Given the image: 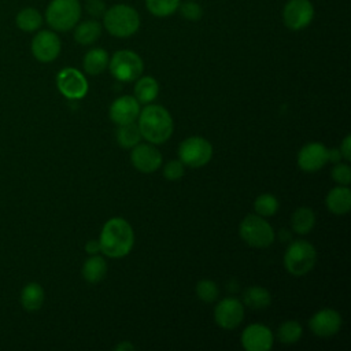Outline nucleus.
<instances>
[{"label":"nucleus","mask_w":351,"mask_h":351,"mask_svg":"<svg viewBox=\"0 0 351 351\" xmlns=\"http://www.w3.org/2000/svg\"><path fill=\"white\" fill-rule=\"evenodd\" d=\"M100 251L110 258H122L128 255L134 244V233L130 223L121 218H110L100 232Z\"/></svg>","instance_id":"1"},{"label":"nucleus","mask_w":351,"mask_h":351,"mask_svg":"<svg viewBox=\"0 0 351 351\" xmlns=\"http://www.w3.org/2000/svg\"><path fill=\"white\" fill-rule=\"evenodd\" d=\"M141 137L151 144H163L173 133V119L169 111L159 104H149L138 114Z\"/></svg>","instance_id":"2"},{"label":"nucleus","mask_w":351,"mask_h":351,"mask_svg":"<svg viewBox=\"0 0 351 351\" xmlns=\"http://www.w3.org/2000/svg\"><path fill=\"white\" fill-rule=\"evenodd\" d=\"M141 18L138 11L125 3H117L107 7L101 16V26L117 38H128L140 29Z\"/></svg>","instance_id":"3"},{"label":"nucleus","mask_w":351,"mask_h":351,"mask_svg":"<svg viewBox=\"0 0 351 351\" xmlns=\"http://www.w3.org/2000/svg\"><path fill=\"white\" fill-rule=\"evenodd\" d=\"M82 5L80 0H51L45 8L44 19L53 32H69L81 21Z\"/></svg>","instance_id":"4"},{"label":"nucleus","mask_w":351,"mask_h":351,"mask_svg":"<svg viewBox=\"0 0 351 351\" xmlns=\"http://www.w3.org/2000/svg\"><path fill=\"white\" fill-rule=\"evenodd\" d=\"M317 251L313 244L306 240L292 241L284 255V266L289 274L302 277L307 274L315 265Z\"/></svg>","instance_id":"5"},{"label":"nucleus","mask_w":351,"mask_h":351,"mask_svg":"<svg viewBox=\"0 0 351 351\" xmlns=\"http://www.w3.org/2000/svg\"><path fill=\"white\" fill-rule=\"evenodd\" d=\"M239 234L245 244L255 248H266L274 241L271 225L261 215H247L239 226Z\"/></svg>","instance_id":"6"},{"label":"nucleus","mask_w":351,"mask_h":351,"mask_svg":"<svg viewBox=\"0 0 351 351\" xmlns=\"http://www.w3.org/2000/svg\"><path fill=\"white\" fill-rule=\"evenodd\" d=\"M108 69L115 80L133 82L143 74L144 62L134 51L119 49L110 58Z\"/></svg>","instance_id":"7"},{"label":"nucleus","mask_w":351,"mask_h":351,"mask_svg":"<svg viewBox=\"0 0 351 351\" xmlns=\"http://www.w3.org/2000/svg\"><path fill=\"white\" fill-rule=\"evenodd\" d=\"M213 156V147L208 140L200 136H192L181 141L178 147V158L184 166L203 167Z\"/></svg>","instance_id":"8"},{"label":"nucleus","mask_w":351,"mask_h":351,"mask_svg":"<svg viewBox=\"0 0 351 351\" xmlns=\"http://www.w3.org/2000/svg\"><path fill=\"white\" fill-rule=\"evenodd\" d=\"M314 15L315 8L310 0H288L281 11L284 26L292 32H300L308 27Z\"/></svg>","instance_id":"9"},{"label":"nucleus","mask_w":351,"mask_h":351,"mask_svg":"<svg viewBox=\"0 0 351 351\" xmlns=\"http://www.w3.org/2000/svg\"><path fill=\"white\" fill-rule=\"evenodd\" d=\"M30 51L36 60L41 63H51L60 55L62 41L58 33L52 29L37 30V33L32 38Z\"/></svg>","instance_id":"10"},{"label":"nucleus","mask_w":351,"mask_h":351,"mask_svg":"<svg viewBox=\"0 0 351 351\" xmlns=\"http://www.w3.org/2000/svg\"><path fill=\"white\" fill-rule=\"evenodd\" d=\"M56 86L66 99L71 100L82 99L88 92L85 75L74 67H64L56 74Z\"/></svg>","instance_id":"11"},{"label":"nucleus","mask_w":351,"mask_h":351,"mask_svg":"<svg viewBox=\"0 0 351 351\" xmlns=\"http://www.w3.org/2000/svg\"><path fill=\"white\" fill-rule=\"evenodd\" d=\"M244 318V306L236 298H225L219 300L214 310V319L222 329L230 330L237 328Z\"/></svg>","instance_id":"12"},{"label":"nucleus","mask_w":351,"mask_h":351,"mask_svg":"<svg viewBox=\"0 0 351 351\" xmlns=\"http://www.w3.org/2000/svg\"><path fill=\"white\" fill-rule=\"evenodd\" d=\"M130 162L141 173H152L162 165V155L155 144H137L130 154Z\"/></svg>","instance_id":"13"},{"label":"nucleus","mask_w":351,"mask_h":351,"mask_svg":"<svg viewBox=\"0 0 351 351\" xmlns=\"http://www.w3.org/2000/svg\"><path fill=\"white\" fill-rule=\"evenodd\" d=\"M328 162V148L317 141L307 143L298 154V165L306 173L321 170Z\"/></svg>","instance_id":"14"},{"label":"nucleus","mask_w":351,"mask_h":351,"mask_svg":"<svg viewBox=\"0 0 351 351\" xmlns=\"http://www.w3.org/2000/svg\"><path fill=\"white\" fill-rule=\"evenodd\" d=\"M308 326L315 336L330 337L340 330L341 317L333 308H322L310 318Z\"/></svg>","instance_id":"15"},{"label":"nucleus","mask_w":351,"mask_h":351,"mask_svg":"<svg viewBox=\"0 0 351 351\" xmlns=\"http://www.w3.org/2000/svg\"><path fill=\"white\" fill-rule=\"evenodd\" d=\"M241 346L247 351H269L273 347V333L266 325H248L241 333Z\"/></svg>","instance_id":"16"},{"label":"nucleus","mask_w":351,"mask_h":351,"mask_svg":"<svg viewBox=\"0 0 351 351\" xmlns=\"http://www.w3.org/2000/svg\"><path fill=\"white\" fill-rule=\"evenodd\" d=\"M110 119L119 125L134 122L140 114V103L133 96H121L110 106Z\"/></svg>","instance_id":"17"},{"label":"nucleus","mask_w":351,"mask_h":351,"mask_svg":"<svg viewBox=\"0 0 351 351\" xmlns=\"http://www.w3.org/2000/svg\"><path fill=\"white\" fill-rule=\"evenodd\" d=\"M328 210L336 215L347 214L351 208V191L347 185L335 186L325 197Z\"/></svg>","instance_id":"18"},{"label":"nucleus","mask_w":351,"mask_h":351,"mask_svg":"<svg viewBox=\"0 0 351 351\" xmlns=\"http://www.w3.org/2000/svg\"><path fill=\"white\" fill-rule=\"evenodd\" d=\"M73 30H74L73 36L75 43H78L80 45H90L96 43L101 36L103 26L97 19L90 18V19L78 22Z\"/></svg>","instance_id":"19"},{"label":"nucleus","mask_w":351,"mask_h":351,"mask_svg":"<svg viewBox=\"0 0 351 351\" xmlns=\"http://www.w3.org/2000/svg\"><path fill=\"white\" fill-rule=\"evenodd\" d=\"M110 56L108 52L103 48L89 49L82 59L84 71L89 75H99L108 67Z\"/></svg>","instance_id":"20"},{"label":"nucleus","mask_w":351,"mask_h":351,"mask_svg":"<svg viewBox=\"0 0 351 351\" xmlns=\"http://www.w3.org/2000/svg\"><path fill=\"white\" fill-rule=\"evenodd\" d=\"M45 299L44 288L38 282H27L21 291V304L26 311H37Z\"/></svg>","instance_id":"21"},{"label":"nucleus","mask_w":351,"mask_h":351,"mask_svg":"<svg viewBox=\"0 0 351 351\" xmlns=\"http://www.w3.org/2000/svg\"><path fill=\"white\" fill-rule=\"evenodd\" d=\"M43 22H44L43 14L34 7H25L15 16V23L18 29L25 33H34L40 30V27L43 26Z\"/></svg>","instance_id":"22"},{"label":"nucleus","mask_w":351,"mask_h":351,"mask_svg":"<svg viewBox=\"0 0 351 351\" xmlns=\"http://www.w3.org/2000/svg\"><path fill=\"white\" fill-rule=\"evenodd\" d=\"M107 274V262L100 255L89 256L82 265V277L90 284L100 282Z\"/></svg>","instance_id":"23"},{"label":"nucleus","mask_w":351,"mask_h":351,"mask_svg":"<svg viewBox=\"0 0 351 351\" xmlns=\"http://www.w3.org/2000/svg\"><path fill=\"white\" fill-rule=\"evenodd\" d=\"M243 303L250 308L263 310L270 306L271 295L266 288L259 285H252L243 292Z\"/></svg>","instance_id":"24"},{"label":"nucleus","mask_w":351,"mask_h":351,"mask_svg":"<svg viewBox=\"0 0 351 351\" xmlns=\"http://www.w3.org/2000/svg\"><path fill=\"white\" fill-rule=\"evenodd\" d=\"M159 93V85L154 77H138L134 85V97L138 103L148 104L156 99Z\"/></svg>","instance_id":"25"},{"label":"nucleus","mask_w":351,"mask_h":351,"mask_svg":"<svg viewBox=\"0 0 351 351\" xmlns=\"http://www.w3.org/2000/svg\"><path fill=\"white\" fill-rule=\"evenodd\" d=\"M315 225V215L310 207H299L291 217L292 230L298 234H307Z\"/></svg>","instance_id":"26"},{"label":"nucleus","mask_w":351,"mask_h":351,"mask_svg":"<svg viewBox=\"0 0 351 351\" xmlns=\"http://www.w3.org/2000/svg\"><path fill=\"white\" fill-rule=\"evenodd\" d=\"M141 140V133L134 122L119 125L117 129V141L123 148H133Z\"/></svg>","instance_id":"27"},{"label":"nucleus","mask_w":351,"mask_h":351,"mask_svg":"<svg viewBox=\"0 0 351 351\" xmlns=\"http://www.w3.org/2000/svg\"><path fill=\"white\" fill-rule=\"evenodd\" d=\"M181 0H145L147 11L156 18H167L178 11Z\"/></svg>","instance_id":"28"},{"label":"nucleus","mask_w":351,"mask_h":351,"mask_svg":"<svg viewBox=\"0 0 351 351\" xmlns=\"http://www.w3.org/2000/svg\"><path fill=\"white\" fill-rule=\"evenodd\" d=\"M302 333H303L302 325L293 319H289L280 325L277 330V339L282 344H293L300 340Z\"/></svg>","instance_id":"29"},{"label":"nucleus","mask_w":351,"mask_h":351,"mask_svg":"<svg viewBox=\"0 0 351 351\" xmlns=\"http://www.w3.org/2000/svg\"><path fill=\"white\" fill-rule=\"evenodd\" d=\"M280 203L271 193H262L254 202V210L261 217H271L278 211Z\"/></svg>","instance_id":"30"},{"label":"nucleus","mask_w":351,"mask_h":351,"mask_svg":"<svg viewBox=\"0 0 351 351\" xmlns=\"http://www.w3.org/2000/svg\"><path fill=\"white\" fill-rule=\"evenodd\" d=\"M195 292H196V296L204 302V303H211L214 302L217 298H218V287L217 284L213 281V280H202L196 284V288H195Z\"/></svg>","instance_id":"31"},{"label":"nucleus","mask_w":351,"mask_h":351,"mask_svg":"<svg viewBox=\"0 0 351 351\" xmlns=\"http://www.w3.org/2000/svg\"><path fill=\"white\" fill-rule=\"evenodd\" d=\"M178 11L181 14V16L186 21H200L203 16V7L195 1V0H186V1H181Z\"/></svg>","instance_id":"32"},{"label":"nucleus","mask_w":351,"mask_h":351,"mask_svg":"<svg viewBox=\"0 0 351 351\" xmlns=\"http://www.w3.org/2000/svg\"><path fill=\"white\" fill-rule=\"evenodd\" d=\"M332 178L339 185H348L351 182V169L348 163L336 162L332 169Z\"/></svg>","instance_id":"33"},{"label":"nucleus","mask_w":351,"mask_h":351,"mask_svg":"<svg viewBox=\"0 0 351 351\" xmlns=\"http://www.w3.org/2000/svg\"><path fill=\"white\" fill-rule=\"evenodd\" d=\"M163 176L169 181H177L184 176V165L178 160H169L163 167Z\"/></svg>","instance_id":"34"},{"label":"nucleus","mask_w":351,"mask_h":351,"mask_svg":"<svg viewBox=\"0 0 351 351\" xmlns=\"http://www.w3.org/2000/svg\"><path fill=\"white\" fill-rule=\"evenodd\" d=\"M106 10H107V5L103 0H86L85 3V11L95 19L101 18Z\"/></svg>","instance_id":"35"},{"label":"nucleus","mask_w":351,"mask_h":351,"mask_svg":"<svg viewBox=\"0 0 351 351\" xmlns=\"http://www.w3.org/2000/svg\"><path fill=\"white\" fill-rule=\"evenodd\" d=\"M350 145H351V137H350V136H346V137H344V140L341 141V145H340V148H339V151H340V155H341V158H343L346 162H348V160L351 159V151H350Z\"/></svg>","instance_id":"36"},{"label":"nucleus","mask_w":351,"mask_h":351,"mask_svg":"<svg viewBox=\"0 0 351 351\" xmlns=\"http://www.w3.org/2000/svg\"><path fill=\"white\" fill-rule=\"evenodd\" d=\"M85 251L86 254L89 255H95L97 252H100V244L97 240H89L86 244H85Z\"/></svg>","instance_id":"37"},{"label":"nucleus","mask_w":351,"mask_h":351,"mask_svg":"<svg viewBox=\"0 0 351 351\" xmlns=\"http://www.w3.org/2000/svg\"><path fill=\"white\" fill-rule=\"evenodd\" d=\"M341 159V155H340V151L339 149H328V160L330 162H340Z\"/></svg>","instance_id":"38"},{"label":"nucleus","mask_w":351,"mask_h":351,"mask_svg":"<svg viewBox=\"0 0 351 351\" xmlns=\"http://www.w3.org/2000/svg\"><path fill=\"white\" fill-rule=\"evenodd\" d=\"M114 350L115 351H132V350H134V346L132 343H129V341H122L118 346H115Z\"/></svg>","instance_id":"39"}]
</instances>
